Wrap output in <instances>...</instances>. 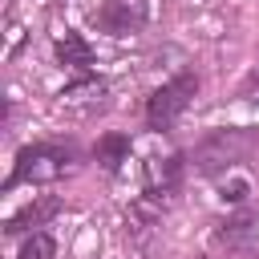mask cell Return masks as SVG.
I'll use <instances>...</instances> for the list:
<instances>
[{
  "label": "cell",
  "mask_w": 259,
  "mask_h": 259,
  "mask_svg": "<svg viewBox=\"0 0 259 259\" xmlns=\"http://www.w3.org/2000/svg\"><path fill=\"white\" fill-rule=\"evenodd\" d=\"M57 61H61V65H69V69H77V73L85 77V73H93L97 53H93V45H89L77 28H65V32L57 36Z\"/></svg>",
  "instance_id": "cell-4"
},
{
  "label": "cell",
  "mask_w": 259,
  "mask_h": 259,
  "mask_svg": "<svg viewBox=\"0 0 259 259\" xmlns=\"http://www.w3.org/2000/svg\"><path fill=\"white\" fill-rule=\"evenodd\" d=\"M93 158H97L109 174H117L121 162H130V138H125V134H101L97 146H93Z\"/></svg>",
  "instance_id": "cell-6"
},
{
  "label": "cell",
  "mask_w": 259,
  "mask_h": 259,
  "mask_svg": "<svg viewBox=\"0 0 259 259\" xmlns=\"http://www.w3.org/2000/svg\"><path fill=\"white\" fill-rule=\"evenodd\" d=\"M73 162H77V150L65 146V142H32V146H20L4 190H16L24 182H57V178H65L73 170Z\"/></svg>",
  "instance_id": "cell-1"
},
{
  "label": "cell",
  "mask_w": 259,
  "mask_h": 259,
  "mask_svg": "<svg viewBox=\"0 0 259 259\" xmlns=\"http://www.w3.org/2000/svg\"><path fill=\"white\" fill-rule=\"evenodd\" d=\"M101 97H105V81L93 77V73H85V77H77L73 85L61 89V105H97Z\"/></svg>",
  "instance_id": "cell-7"
},
{
  "label": "cell",
  "mask_w": 259,
  "mask_h": 259,
  "mask_svg": "<svg viewBox=\"0 0 259 259\" xmlns=\"http://www.w3.org/2000/svg\"><path fill=\"white\" fill-rule=\"evenodd\" d=\"M53 255H57V243L49 231H32L16 251V259H53Z\"/></svg>",
  "instance_id": "cell-8"
},
{
  "label": "cell",
  "mask_w": 259,
  "mask_h": 259,
  "mask_svg": "<svg viewBox=\"0 0 259 259\" xmlns=\"http://www.w3.org/2000/svg\"><path fill=\"white\" fill-rule=\"evenodd\" d=\"M61 210V202H53V198H40V202H28V206H20L8 223H4V235H20V231H32V227H40L45 219H53Z\"/></svg>",
  "instance_id": "cell-5"
},
{
  "label": "cell",
  "mask_w": 259,
  "mask_h": 259,
  "mask_svg": "<svg viewBox=\"0 0 259 259\" xmlns=\"http://www.w3.org/2000/svg\"><path fill=\"white\" fill-rule=\"evenodd\" d=\"M194 93H198V73L194 69H182L178 77H170L166 85H158L146 97V125L158 130V134L174 130V121L186 113V105L194 101Z\"/></svg>",
  "instance_id": "cell-2"
},
{
  "label": "cell",
  "mask_w": 259,
  "mask_h": 259,
  "mask_svg": "<svg viewBox=\"0 0 259 259\" xmlns=\"http://www.w3.org/2000/svg\"><path fill=\"white\" fill-rule=\"evenodd\" d=\"M154 16V0H101L93 8V24L109 36H130L142 32Z\"/></svg>",
  "instance_id": "cell-3"
},
{
  "label": "cell",
  "mask_w": 259,
  "mask_h": 259,
  "mask_svg": "<svg viewBox=\"0 0 259 259\" xmlns=\"http://www.w3.org/2000/svg\"><path fill=\"white\" fill-rule=\"evenodd\" d=\"M239 93H243V101H255V105H259V69H251V73H247V81H243V89H239Z\"/></svg>",
  "instance_id": "cell-9"
}]
</instances>
